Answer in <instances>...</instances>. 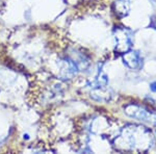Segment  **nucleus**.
Segmentation results:
<instances>
[{"label": "nucleus", "instance_id": "1", "mask_svg": "<svg viewBox=\"0 0 156 154\" xmlns=\"http://www.w3.org/2000/svg\"><path fill=\"white\" fill-rule=\"evenodd\" d=\"M126 113L131 118L140 121H150L149 119L152 116V113L149 112L147 108L138 106V105H129V106H127Z\"/></svg>", "mask_w": 156, "mask_h": 154}, {"label": "nucleus", "instance_id": "2", "mask_svg": "<svg viewBox=\"0 0 156 154\" xmlns=\"http://www.w3.org/2000/svg\"><path fill=\"white\" fill-rule=\"evenodd\" d=\"M124 63L128 68L132 70L140 69L143 65V59L138 51H130L125 53L124 55Z\"/></svg>", "mask_w": 156, "mask_h": 154}, {"label": "nucleus", "instance_id": "3", "mask_svg": "<svg viewBox=\"0 0 156 154\" xmlns=\"http://www.w3.org/2000/svg\"><path fill=\"white\" fill-rule=\"evenodd\" d=\"M150 90H151V92L156 93V80H155V81H153L150 84Z\"/></svg>", "mask_w": 156, "mask_h": 154}, {"label": "nucleus", "instance_id": "4", "mask_svg": "<svg viewBox=\"0 0 156 154\" xmlns=\"http://www.w3.org/2000/svg\"><path fill=\"white\" fill-rule=\"evenodd\" d=\"M155 132H156V127H155Z\"/></svg>", "mask_w": 156, "mask_h": 154}]
</instances>
